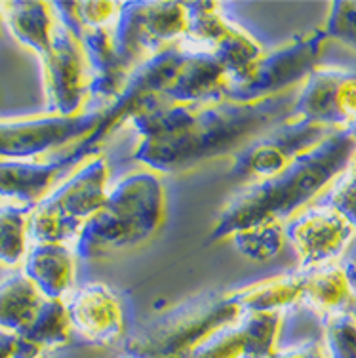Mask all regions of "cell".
I'll use <instances>...</instances> for the list:
<instances>
[{"label":"cell","mask_w":356,"mask_h":358,"mask_svg":"<svg viewBox=\"0 0 356 358\" xmlns=\"http://www.w3.org/2000/svg\"><path fill=\"white\" fill-rule=\"evenodd\" d=\"M295 92L255 103L229 99L197 105H151L128 120L136 134L131 160L160 176L189 172L231 157L292 117Z\"/></svg>","instance_id":"1"},{"label":"cell","mask_w":356,"mask_h":358,"mask_svg":"<svg viewBox=\"0 0 356 358\" xmlns=\"http://www.w3.org/2000/svg\"><path fill=\"white\" fill-rule=\"evenodd\" d=\"M355 151V139L334 130L282 172L236 191L220 210L206 242H227L234 233L261 223L284 225L334 185Z\"/></svg>","instance_id":"2"},{"label":"cell","mask_w":356,"mask_h":358,"mask_svg":"<svg viewBox=\"0 0 356 358\" xmlns=\"http://www.w3.org/2000/svg\"><path fill=\"white\" fill-rule=\"evenodd\" d=\"M164 217L162 176L139 166L111 181L105 206L84 223L73 250L86 262L130 252L151 241Z\"/></svg>","instance_id":"3"},{"label":"cell","mask_w":356,"mask_h":358,"mask_svg":"<svg viewBox=\"0 0 356 358\" xmlns=\"http://www.w3.org/2000/svg\"><path fill=\"white\" fill-rule=\"evenodd\" d=\"M240 317L242 310L227 292H204L141 326L126 341L124 351L143 358H187L210 334Z\"/></svg>","instance_id":"4"},{"label":"cell","mask_w":356,"mask_h":358,"mask_svg":"<svg viewBox=\"0 0 356 358\" xmlns=\"http://www.w3.org/2000/svg\"><path fill=\"white\" fill-rule=\"evenodd\" d=\"M111 187V168L101 151L90 155L67 179L31 208L29 241L75 242L84 223L105 206Z\"/></svg>","instance_id":"5"},{"label":"cell","mask_w":356,"mask_h":358,"mask_svg":"<svg viewBox=\"0 0 356 358\" xmlns=\"http://www.w3.org/2000/svg\"><path fill=\"white\" fill-rule=\"evenodd\" d=\"M326 42L328 36L320 27L292 36L271 50L265 48L259 59L244 75L229 83L225 99L236 103H255L295 92L311 71L318 67Z\"/></svg>","instance_id":"6"},{"label":"cell","mask_w":356,"mask_h":358,"mask_svg":"<svg viewBox=\"0 0 356 358\" xmlns=\"http://www.w3.org/2000/svg\"><path fill=\"white\" fill-rule=\"evenodd\" d=\"M189 27L187 2H122L115 42L124 65L134 71L183 41Z\"/></svg>","instance_id":"7"},{"label":"cell","mask_w":356,"mask_h":358,"mask_svg":"<svg viewBox=\"0 0 356 358\" xmlns=\"http://www.w3.org/2000/svg\"><path fill=\"white\" fill-rule=\"evenodd\" d=\"M189 27L181 48L215 57L225 67L229 83L254 65L265 46L250 31L229 20L218 2H187Z\"/></svg>","instance_id":"8"},{"label":"cell","mask_w":356,"mask_h":358,"mask_svg":"<svg viewBox=\"0 0 356 358\" xmlns=\"http://www.w3.org/2000/svg\"><path fill=\"white\" fill-rule=\"evenodd\" d=\"M101 124V107L76 117L42 115L0 118V160H38L62 152L94 136Z\"/></svg>","instance_id":"9"},{"label":"cell","mask_w":356,"mask_h":358,"mask_svg":"<svg viewBox=\"0 0 356 358\" xmlns=\"http://www.w3.org/2000/svg\"><path fill=\"white\" fill-rule=\"evenodd\" d=\"M334 130L313 124L301 118L288 117L233 157L231 173L244 183L263 181L282 172L299 155L318 145Z\"/></svg>","instance_id":"10"},{"label":"cell","mask_w":356,"mask_h":358,"mask_svg":"<svg viewBox=\"0 0 356 358\" xmlns=\"http://www.w3.org/2000/svg\"><path fill=\"white\" fill-rule=\"evenodd\" d=\"M41 63L46 113L57 117L83 115L90 99V67L80 41L59 20Z\"/></svg>","instance_id":"11"},{"label":"cell","mask_w":356,"mask_h":358,"mask_svg":"<svg viewBox=\"0 0 356 358\" xmlns=\"http://www.w3.org/2000/svg\"><path fill=\"white\" fill-rule=\"evenodd\" d=\"M292 117L329 130H343L356 141V73L318 65L297 88Z\"/></svg>","instance_id":"12"},{"label":"cell","mask_w":356,"mask_h":358,"mask_svg":"<svg viewBox=\"0 0 356 358\" xmlns=\"http://www.w3.org/2000/svg\"><path fill=\"white\" fill-rule=\"evenodd\" d=\"M286 242L299 257V268L324 267L337 263L356 238L350 227L334 208L315 202L284 223Z\"/></svg>","instance_id":"13"},{"label":"cell","mask_w":356,"mask_h":358,"mask_svg":"<svg viewBox=\"0 0 356 358\" xmlns=\"http://www.w3.org/2000/svg\"><path fill=\"white\" fill-rule=\"evenodd\" d=\"M94 152L86 138L50 159L0 160V196L33 208Z\"/></svg>","instance_id":"14"},{"label":"cell","mask_w":356,"mask_h":358,"mask_svg":"<svg viewBox=\"0 0 356 358\" xmlns=\"http://www.w3.org/2000/svg\"><path fill=\"white\" fill-rule=\"evenodd\" d=\"M73 331L88 343L109 345L126 331V313L120 297L109 284L88 282L65 299Z\"/></svg>","instance_id":"15"},{"label":"cell","mask_w":356,"mask_h":358,"mask_svg":"<svg viewBox=\"0 0 356 358\" xmlns=\"http://www.w3.org/2000/svg\"><path fill=\"white\" fill-rule=\"evenodd\" d=\"M75 36L83 44L90 67V97L99 107L109 105L122 90L131 71L124 65L115 42L113 29H75Z\"/></svg>","instance_id":"16"},{"label":"cell","mask_w":356,"mask_h":358,"mask_svg":"<svg viewBox=\"0 0 356 358\" xmlns=\"http://www.w3.org/2000/svg\"><path fill=\"white\" fill-rule=\"evenodd\" d=\"M23 275L38 288L44 299H67L75 289V250L62 242L31 244L23 259Z\"/></svg>","instance_id":"17"},{"label":"cell","mask_w":356,"mask_h":358,"mask_svg":"<svg viewBox=\"0 0 356 358\" xmlns=\"http://www.w3.org/2000/svg\"><path fill=\"white\" fill-rule=\"evenodd\" d=\"M301 273L303 307H307L322 320L349 309L350 299L356 292V280L350 267L337 262Z\"/></svg>","instance_id":"18"},{"label":"cell","mask_w":356,"mask_h":358,"mask_svg":"<svg viewBox=\"0 0 356 358\" xmlns=\"http://www.w3.org/2000/svg\"><path fill=\"white\" fill-rule=\"evenodd\" d=\"M0 17L21 46L34 52L38 57L48 52L57 25L52 2H0Z\"/></svg>","instance_id":"19"},{"label":"cell","mask_w":356,"mask_h":358,"mask_svg":"<svg viewBox=\"0 0 356 358\" xmlns=\"http://www.w3.org/2000/svg\"><path fill=\"white\" fill-rule=\"evenodd\" d=\"M301 268L292 273L269 276L263 280L244 284L240 288L229 289L227 294L233 303L246 313H286L290 307L301 305Z\"/></svg>","instance_id":"20"},{"label":"cell","mask_w":356,"mask_h":358,"mask_svg":"<svg viewBox=\"0 0 356 358\" xmlns=\"http://www.w3.org/2000/svg\"><path fill=\"white\" fill-rule=\"evenodd\" d=\"M44 296L21 273L6 276L0 282V330L15 336L25 334L38 315Z\"/></svg>","instance_id":"21"},{"label":"cell","mask_w":356,"mask_h":358,"mask_svg":"<svg viewBox=\"0 0 356 358\" xmlns=\"http://www.w3.org/2000/svg\"><path fill=\"white\" fill-rule=\"evenodd\" d=\"M73 334L65 299H44L38 315L21 338L34 343L44 352L55 351L69 343Z\"/></svg>","instance_id":"22"},{"label":"cell","mask_w":356,"mask_h":358,"mask_svg":"<svg viewBox=\"0 0 356 358\" xmlns=\"http://www.w3.org/2000/svg\"><path fill=\"white\" fill-rule=\"evenodd\" d=\"M29 214L31 208L14 202L0 206V265L15 267L25 259L31 246Z\"/></svg>","instance_id":"23"},{"label":"cell","mask_w":356,"mask_h":358,"mask_svg":"<svg viewBox=\"0 0 356 358\" xmlns=\"http://www.w3.org/2000/svg\"><path fill=\"white\" fill-rule=\"evenodd\" d=\"M229 242L242 257L263 263L280 254L286 244V234L282 223H261L234 233Z\"/></svg>","instance_id":"24"},{"label":"cell","mask_w":356,"mask_h":358,"mask_svg":"<svg viewBox=\"0 0 356 358\" xmlns=\"http://www.w3.org/2000/svg\"><path fill=\"white\" fill-rule=\"evenodd\" d=\"M240 322L246 334L244 358H273L276 355L284 313H246Z\"/></svg>","instance_id":"25"},{"label":"cell","mask_w":356,"mask_h":358,"mask_svg":"<svg viewBox=\"0 0 356 358\" xmlns=\"http://www.w3.org/2000/svg\"><path fill=\"white\" fill-rule=\"evenodd\" d=\"M246 355V334L240 318L210 334L199 343L187 358H244Z\"/></svg>","instance_id":"26"},{"label":"cell","mask_w":356,"mask_h":358,"mask_svg":"<svg viewBox=\"0 0 356 358\" xmlns=\"http://www.w3.org/2000/svg\"><path fill=\"white\" fill-rule=\"evenodd\" d=\"M322 345L328 358H356V320L349 310L322 320Z\"/></svg>","instance_id":"27"},{"label":"cell","mask_w":356,"mask_h":358,"mask_svg":"<svg viewBox=\"0 0 356 358\" xmlns=\"http://www.w3.org/2000/svg\"><path fill=\"white\" fill-rule=\"evenodd\" d=\"M320 204L334 208L343 220L356 231V151L349 159L341 176L322 194Z\"/></svg>","instance_id":"28"},{"label":"cell","mask_w":356,"mask_h":358,"mask_svg":"<svg viewBox=\"0 0 356 358\" xmlns=\"http://www.w3.org/2000/svg\"><path fill=\"white\" fill-rule=\"evenodd\" d=\"M322 29L328 41H336L356 52V0L332 2Z\"/></svg>","instance_id":"29"},{"label":"cell","mask_w":356,"mask_h":358,"mask_svg":"<svg viewBox=\"0 0 356 358\" xmlns=\"http://www.w3.org/2000/svg\"><path fill=\"white\" fill-rule=\"evenodd\" d=\"M273 358H328L324 345L318 341H303V343L290 345L278 349Z\"/></svg>","instance_id":"30"},{"label":"cell","mask_w":356,"mask_h":358,"mask_svg":"<svg viewBox=\"0 0 356 358\" xmlns=\"http://www.w3.org/2000/svg\"><path fill=\"white\" fill-rule=\"evenodd\" d=\"M17 336L0 330V358H14V347Z\"/></svg>","instance_id":"31"},{"label":"cell","mask_w":356,"mask_h":358,"mask_svg":"<svg viewBox=\"0 0 356 358\" xmlns=\"http://www.w3.org/2000/svg\"><path fill=\"white\" fill-rule=\"evenodd\" d=\"M353 315V318L356 320V292H355V296H353V299H350V303H349V309H347Z\"/></svg>","instance_id":"32"},{"label":"cell","mask_w":356,"mask_h":358,"mask_svg":"<svg viewBox=\"0 0 356 358\" xmlns=\"http://www.w3.org/2000/svg\"><path fill=\"white\" fill-rule=\"evenodd\" d=\"M120 358H143V357H137V355H134V352H126V351H124V355Z\"/></svg>","instance_id":"33"},{"label":"cell","mask_w":356,"mask_h":358,"mask_svg":"<svg viewBox=\"0 0 356 358\" xmlns=\"http://www.w3.org/2000/svg\"><path fill=\"white\" fill-rule=\"evenodd\" d=\"M0 23H2V17H0Z\"/></svg>","instance_id":"34"}]
</instances>
